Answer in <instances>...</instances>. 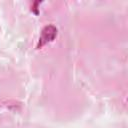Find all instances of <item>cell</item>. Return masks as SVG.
Returning <instances> with one entry per match:
<instances>
[{
    "instance_id": "1",
    "label": "cell",
    "mask_w": 128,
    "mask_h": 128,
    "mask_svg": "<svg viewBox=\"0 0 128 128\" xmlns=\"http://www.w3.org/2000/svg\"><path fill=\"white\" fill-rule=\"evenodd\" d=\"M56 36H57V28L55 26H53V25L45 26L41 31V34H40V37H39V41H38V44H37L36 48L40 49L45 44L53 41Z\"/></svg>"
}]
</instances>
